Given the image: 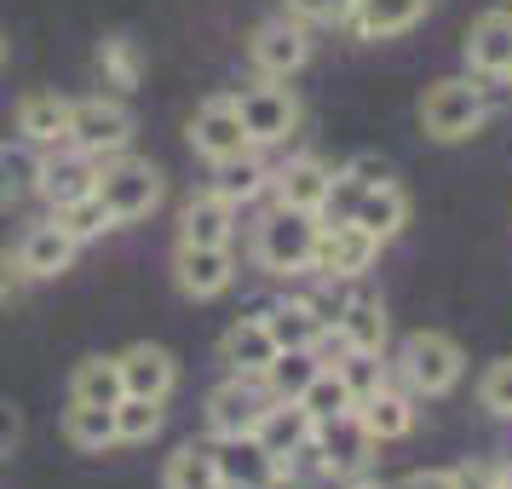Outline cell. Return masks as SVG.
I'll return each instance as SVG.
<instances>
[{"label":"cell","instance_id":"obj_9","mask_svg":"<svg viewBox=\"0 0 512 489\" xmlns=\"http://www.w3.org/2000/svg\"><path fill=\"white\" fill-rule=\"evenodd\" d=\"M248 58H254V70L265 75V81H288V75L305 70V58H311V35H305L300 18H271V24L254 29Z\"/></svg>","mask_w":512,"mask_h":489},{"label":"cell","instance_id":"obj_33","mask_svg":"<svg viewBox=\"0 0 512 489\" xmlns=\"http://www.w3.org/2000/svg\"><path fill=\"white\" fill-rule=\"evenodd\" d=\"M35 190H41V150L35 144L0 150V202H24Z\"/></svg>","mask_w":512,"mask_h":489},{"label":"cell","instance_id":"obj_27","mask_svg":"<svg viewBox=\"0 0 512 489\" xmlns=\"http://www.w3.org/2000/svg\"><path fill=\"white\" fill-rule=\"evenodd\" d=\"M351 225H363L374 242H392V236L409 225V196H403L397 185L363 190V202H357V213H351Z\"/></svg>","mask_w":512,"mask_h":489},{"label":"cell","instance_id":"obj_36","mask_svg":"<svg viewBox=\"0 0 512 489\" xmlns=\"http://www.w3.org/2000/svg\"><path fill=\"white\" fill-rule=\"evenodd\" d=\"M52 225H58V231H70L75 242H93V236L116 231V219H110V208H104L98 196H75V202H58V208H52Z\"/></svg>","mask_w":512,"mask_h":489},{"label":"cell","instance_id":"obj_41","mask_svg":"<svg viewBox=\"0 0 512 489\" xmlns=\"http://www.w3.org/2000/svg\"><path fill=\"white\" fill-rule=\"evenodd\" d=\"M346 6L351 0H288V12H294L300 24H340Z\"/></svg>","mask_w":512,"mask_h":489},{"label":"cell","instance_id":"obj_18","mask_svg":"<svg viewBox=\"0 0 512 489\" xmlns=\"http://www.w3.org/2000/svg\"><path fill=\"white\" fill-rule=\"evenodd\" d=\"M236 236V208L219 196V190H202L185 202V219H179V242H196V248H231Z\"/></svg>","mask_w":512,"mask_h":489},{"label":"cell","instance_id":"obj_22","mask_svg":"<svg viewBox=\"0 0 512 489\" xmlns=\"http://www.w3.org/2000/svg\"><path fill=\"white\" fill-rule=\"evenodd\" d=\"M98 167H104V162L81 156V150L41 156V196H47L52 208H58V202H75V196H93V190H98Z\"/></svg>","mask_w":512,"mask_h":489},{"label":"cell","instance_id":"obj_31","mask_svg":"<svg viewBox=\"0 0 512 489\" xmlns=\"http://www.w3.org/2000/svg\"><path fill=\"white\" fill-rule=\"evenodd\" d=\"M64 438L81 449V455H104L116 443V409H98V403H70L64 415Z\"/></svg>","mask_w":512,"mask_h":489},{"label":"cell","instance_id":"obj_16","mask_svg":"<svg viewBox=\"0 0 512 489\" xmlns=\"http://www.w3.org/2000/svg\"><path fill=\"white\" fill-rule=\"evenodd\" d=\"M271 357H277V340H271V328L259 323V317H242V323L225 328V340H219V363L242 380H259V374L271 369Z\"/></svg>","mask_w":512,"mask_h":489},{"label":"cell","instance_id":"obj_1","mask_svg":"<svg viewBox=\"0 0 512 489\" xmlns=\"http://www.w3.org/2000/svg\"><path fill=\"white\" fill-rule=\"evenodd\" d=\"M317 231H323L317 213H300V208H282L277 202V208L254 225L259 271H271V277H300V271H311V259H317Z\"/></svg>","mask_w":512,"mask_h":489},{"label":"cell","instance_id":"obj_19","mask_svg":"<svg viewBox=\"0 0 512 489\" xmlns=\"http://www.w3.org/2000/svg\"><path fill=\"white\" fill-rule=\"evenodd\" d=\"M18 133L35 150H58L70 139V98L58 93H24L18 98Z\"/></svg>","mask_w":512,"mask_h":489},{"label":"cell","instance_id":"obj_12","mask_svg":"<svg viewBox=\"0 0 512 489\" xmlns=\"http://www.w3.org/2000/svg\"><path fill=\"white\" fill-rule=\"evenodd\" d=\"M265 403H271V397L259 392V380L231 374V380L213 386V397H208V432L213 438H242V432H254V420H259Z\"/></svg>","mask_w":512,"mask_h":489},{"label":"cell","instance_id":"obj_34","mask_svg":"<svg viewBox=\"0 0 512 489\" xmlns=\"http://www.w3.org/2000/svg\"><path fill=\"white\" fill-rule=\"evenodd\" d=\"M317 369H323V363H317V351H277V357H271V369L259 374V386H265V397H300Z\"/></svg>","mask_w":512,"mask_h":489},{"label":"cell","instance_id":"obj_49","mask_svg":"<svg viewBox=\"0 0 512 489\" xmlns=\"http://www.w3.org/2000/svg\"><path fill=\"white\" fill-rule=\"evenodd\" d=\"M0 64H6V35H0Z\"/></svg>","mask_w":512,"mask_h":489},{"label":"cell","instance_id":"obj_17","mask_svg":"<svg viewBox=\"0 0 512 489\" xmlns=\"http://www.w3.org/2000/svg\"><path fill=\"white\" fill-rule=\"evenodd\" d=\"M213 461H219V478L225 489H259L265 478H277L282 466L265 455V443L254 432H242V438H219L213 443Z\"/></svg>","mask_w":512,"mask_h":489},{"label":"cell","instance_id":"obj_5","mask_svg":"<svg viewBox=\"0 0 512 489\" xmlns=\"http://www.w3.org/2000/svg\"><path fill=\"white\" fill-rule=\"evenodd\" d=\"M484 116H489L484 87H472V81H438V87H426V98H420V127L443 144L472 139L484 127Z\"/></svg>","mask_w":512,"mask_h":489},{"label":"cell","instance_id":"obj_23","mask_svg":"<svg viewBox=\"0 0 512 489\" xmlns=\"http://www.w3.org/2000/svg\"><path fill=\"white\" fill-rule=\"evenodd\" d=\"M259 323L271 328L277 351H317V340H323V328H328L311 300H277Z\"/></svg>","mask_w":512,"mask_h":489},{"label":"cell","instance_id":"obj_2","mask_svg":"<svg viewBox=\"0 0 512 489\" xmlns=\"http://www.w3.org/2000/svg\"><path fill=\"white\" fill-rule=\"evenodd\" d=\"M98 202L110 208L116 225H133V219H150L162 208V167L139 162V156H110L98 167Z\"/></svg>","mask_w":512,"mask_h":489},{"label":"cell","instance_id":"obj_37","mask_svg":"<svg viewBox=\"0 0 512 489\" xmlns=\"http://www.w3.org/2000/svg\"><path fill=\"white\" fill-rule=\"evenodd\" d=\"M162 397H121L116 403V443H150L162 432Z\"/></svg>","mask_w":512,"mask_h":489},{"label":"cell","instance_id":"obj_20","mask_svg":"<svg viewBox=\"0 0 512 489\" xmlns=\"http://www.w3.org/2000/svg\"><path fill=\"white\" fill-rule=\"evenodd\" d=\"M75 242L70 231H58V225H35V231H24V242H18V271L24 277H35V282H47V277H58V271H70V259H75Z\"/></svg>","mask_w":512,"mask_h":489},{"label":"cell","instance_id":"obj_21","mask_svg":"<svg viewBox=\"0 0 512 489\" xmlns=\"http://www.w3.org/2000/svg\"><path fill=\"white\" fill-rule=\"evenodd\" d=\"M328 173L323 162H311V156H294V162H282L277 173H271V190H277L282 208H300V213H323L328 202Z\"/></svg>","mask_w":512,"mask_h":489},{"label":"cell","instance_id":"obj_28","mask_svg":"<svg viewBox=\"0 0 512 489\" xmlns=\"http://www.w3.org/2000/svg\"><path fill=\"white\" fill-rule=\"evenodd\" d=\"M231 208H242V202H254L259 190H271V167L259 162L254 150H242V156H225V162H213V185Z\"/></svg>","mask_w":512,"mask_h":489},{"label":"cell","instance_id":"obj_11","mask_svg":"<svg viewBox=\"0 0 512 489\" xmlns=\"http://www.w3.org/2000/svg\"><path fill=\"white\" fill-rule=\"evenodd\" d=\"M369 449L374 438L363 432L357 409L351 415H334V420H317V438H311V455L323 461L328 478H346V472H363L369 466Z\"/></svg>","mask_w":512,"mask_h":489},{"label":"cell","instance_id":"obj_45","mask_svg":"<svg viewBox=\"0 0 512 489\" xmlns=\"http://www.w3.org/2000/svg\"><path fill=\"white\" fill-rule=\"evenodd\" d=\"M397 489H461V484H455V472H449V466H426V472H409Z\"/></svg>","mask_w":512,"mask_h":489},{"label":"cell","instance_id":"obj_14","mask_svg":"<svg viewBox=\"0 0 512 489\" xmlns=\"http://www.w3.org/2000/svg\"><path fill=\"white\" fill-rule=\"evenodd\" d=\"M121 369V386H127V397H162L173 392V380H179V363H173V351L150 346V340H139V346H127L116 357Z\"/></svg>","mask_w":512,"mask_h":489},{"label":"cell","instance_id":"obj_42","mask_svg":"<svg viewBox=\"0 0 512 489\" xmlns=\"http://www.w3.org/2000/svg\"><path fill=\"white\" fill-rule=\"evenodd\" d=\"M455 484L461 489H501V466L495 461H466V466H455Z\"/></svg>","mask_w":512,"mask_h":489},{"label":"cell","instance_id":"obj_32","mask_svg":"<svg viewBox=\"0 0 512 489\" xmlns=\"http://www.w3.org/2000/svg\"><path fill=\"white\" fill-rule=\"evenodd\" d=\"M98 75H104V87L133 93V87H139V75H144L139 41H127V35H104V41H98Z\"/></svg>","mask_w":512,"mask_h":489},{"label":"cell","instance_id":"obj_10","mask_svg":"<svg viewBox=\"0 0 512 489\" xmlns=\"http://www.w3.org/2000/svg\"><path fill=\"white\" fill-rule=\"evenodd\" d=\"M190 150L202 156V162H225V156H242V150H254L248 133H242V116H236V98H208L196 116H190Z\"/></svg>","mask_w":512,"mask_h":489},{"label":"cell","instance_id":"obj_44","mask_svg":"<svg viewBox=\"0 0 512 489\" xmlns=\"http://www.w3.org/2000/svg\"><path fill=\"white\" fill-rule=\"evenodd\" d=\"M346 173L357 179V185H369V190H374V185H392V167L380 162V156H357V162H351Z\"/></svg>","mask_w":512,"mask_h":489},{"label":"cell","instance_id":"obj_47","mask_svg":"<svg viewBox=\"0 0 512 489\" xmlns=\"http://www.w3.org/2000/svg\"><path fill=\"white\" fill-rule=\"evenodd\" d=\"M259 489H300V484H294L288 472H277V478H265V484H259Z\"/></svg>","mask_w":512,"mask_h":489},{"label":"cell","instance_id":"obj_25","mask_svg":"<svg viewBox=\"0 0 512 489\" xmlns=\"http://www.w3.org/2000/svg\"><path fill=\"white\" fill-rule=\"evenodd\" d=\"M334 334H340V346L346 351H386V311H380V300H369V294H357V300L340 305V317H334Z\"/></svg>","mask_w":512,"mask_h":489},{"label":"cell","instance_id":"obj_43","mask_svg":"<svg viewBox=\"0 0 512 489\" xmlns=\"http://www.w3.org/2000/svg\"><path fill=\"white\" fill-rule=\"evenodd\" d=\"M18 443H24V415H18V409H12V403L0 397V461H6V455H12Z\"/></svg>","mask_w":512,"mask_h":489},{"label":"cell","instance_id":"obj_13","mask_svg":"<svg viewBox=\"0 0 512 489\" xmlns=\"http://www.w3.org/2000/svg\"><path fill=\"white\" fill-rule=\"evenodd\" d=\"M173 271H179V288H185L190 300H213V294H225V288L236 282V259H231V248H196V242H179Z\"/></svg>","mask_w":512,"mask_h":489},{"label":"cell","instance_id":"obj_39","mask_svg":"<svg viewBox=\"0 0 512 489\" xmlns=\"http://www.w3.org/2000/svg\"><path fill=\"white\" fill-rule=\"evenodd\" d=\"M478 403H484L489 415L512 420V357H501V363H489L484 369V380H478Z\"/></svg>","mask_w":512,"mask_h":489},{"label":"cell","instance_id":"obj_15","mask_svg":"<svg viewBox=\"0 0 512 489\" xmlns=\"http://www.w3.org/2000/svg\"><path fill=\"white\" fill-rule=\"evenodd\" d=\"M432 0H351L346 24L363 35V41H392V35H409V29L426 18Z\"/></svg>","mask_w":512,"mask_h":489},{"label":"cell","instance_id":"obj_30","mask_svg":"<svg viewBox=\"0 0 512 489\" xmlns=\"http://www.w3.org/2000/svg\"><path fill=\"white\" fill-rule=\"evenodd\" d=\"M162 489H225L219 461H213L208 443H185V449H173L167 466H162Z\"/></svg>","mask_w":512,"mask_h":489},{"label":"cell","instance_id":"obj_35","mask_svg":"<svg viewBox=\"0 0 512 489\" xmlns=\"http://www.w3.org/2000/svg\"><path fill=\"white\" fill-rule=\"evenodd\" d=\"M300 403H305L311 420H334V415H351V409H357V397L346 392V380H340L334 363H323V369L311 374V386L300 392Z\"/></svg>","mask_w":512,"mask_h":489},{"label":"cell","instance_id":"obj_46","mask_svg":"<svg viewBox=\"0 0 512 489\" xmlns=\"http://www.w3.org/2000/svg\"><path fill=\"white\" fill-rule=\"evenodd\" d=\"M24 282V271H18V259L12 254H0V300H12V288Z\"/></svg>","mask_w":512,"mask_h":489},{"label":"cell","instance_id":"obj_51","mask_svg":"<svg viewBox=\"0 0 512 489\" xmlns=\"http://www.w3.org/2000/svg\"><path fill=\"white\" fill-rule=\"evenodd\" d=\"M501 81H507V87H512V70H507V75H501Z\"/></svg>","mask_w":512,"mask_h":489},{"label":"cell","instance_id":"obj_40","mask_svg":"<svg viewBox=\"0 0 512 489\" xmlns=\"http://www.w3.org/2000/svg\"><path fill=\"white\" fill-rule=\"evenodd\" d=\"M363 190H369V185H357L351 173H334V179H328V202H323V213H317V219H323V225L351 219V213H357V202H363Z\"/></svg>","mask_w":512,"mask_h":489},{"label":"cell","instance_id":"obj_29","mask_svg":"<svg viewBox=\"0 0 512 489\" xmlns=\"http://www.w3.org/2000/svg\"><path fill=\"white\" fill-rule=\"evenodd\" d=\"M127 386H121V369L116 357H87V363H75L70 374V403H98V409H116Z\"/></svg>","mask_w":512,"mask_h":489},{"label":"cell","instance_id":"obj_8","mask_svg":"<svg viewBox=\"0 0 512 489\" xmlns=\"http://www.w3.org/2000/svg\"><path fill=\"white\" fill-rule=\"evenodd\" d=\"M254 438L265 443V455L277 466H288L294 455H311V438H317V420L305 415L300 397H271L254 420Z\"/></svg>","mask_w":512,"mask_h":489},{"label":"cell","instance_id":"obj_3","mask_svg":"<svg viewBox=\"0 0 512 489\" xmlns=\"http://www.w3.org/2000/svg\"><path fill=\"white\" fill-rule=\"evenodd\" d=\"M403 380L415 386L420 397H443V392H455L461 386V374H466V351L449 340V334H438V328H420V334H409L403 340Z\"/></svg>","mask_w":512,"mask_h":489},{"label":"cell","instance_id":"obj_4","mask_svg":"<svg viewBox=\"0 0 512 489\" xmlns=\"http://www.w3.org/2000/svg\"><path fill=\"white\" fill-rule=\"evenodd\" d=\"M70 150H81V156H93V162H104V156H121L127 144H133V116H127V104L121 98H75L70 104Z\"/></svg>","mask_w":512,"mask_h":489},{"label":"cell","instance_id":"obj_24","mask_svg":"<svg viewBox=\"0 0 512 489\" xmlns=\"http://www.w3.org/2000/svg\"><path fill=\"white\" fill-rule=\"evenodd\" d=\"M466 64L478 75H507L512 70V12H489L466 35Z\"/></svg>","mask_w":512,"mask_h":489},{"label":"cell","instance_id":"obj_7","mask_svg":"<svg viewBox=\"0 0 512 489\" xmlns=\"http://www.w3.org/2000/svg\"><path fill=\"white\" fill-rule=\"evenodd\" d=\"M374 254H380V242H374L363 225L334 219V225L317 231V259H311V271L328 277V282H351V277H363V271L374 265Z\"/></svg>","mask_w":512,"mask_h":489},{"label":"cell","instance_id":"obj_38","mask_svg":"<svg viewBox=\"0 0 512 489\" xmlns=\"http://www.w3.org/2000/svg\"><path fill=\"white\" fill-rule=\"evenodd\" d=\"M340 380H346V392L363 403V397H374L380 386H386V369H380V351H340Z\"/></svg>","mask_w":512,"mask_h":489},{"label":"cell","instance_id":"obj_50","mask_svg":"<svg viewBox=\"0 0 512 489\" xmlns=\"http://www.w3.org/2000/svg\"><path fill=\"white\" fill-rule=\"evenodd\" d=\"M351 489H380V484H351Z\"/></svg>","mask_w":512,"mask_h":489},{"label":"cell","instance_id":"obj_48","mask_svg":"<svg viewBox=\"0 0 512 489\" xmlns=\"http://www.w3.org/2000/svg\"><path fill=\"white\" fill-rule=\"evenodd\" d=\"M501 489H512V466H501Z\"/></svg>","mask_w":512,"mask_h":489},{"label":"cell","instance_id":"obj_6","mask_svg":"<svg viewBox=\"0 0 512 489\" xmlns=\"http://www.w3.org/2000/svg\"><path fill=\"white\" fill-rule=\"evenodd\" d=\"M236 116H242L248 144H282V139H294V127H300V98L288 87H277V81H265V87H248L236 98Z\"/></svg>","mask_w":512,"mask_h":489},{"label":"cell","instance_id":"obj_26","mask_svg":"<svg viewBox=\"0 0 512 489\" xmlns=\"http://www.w3.org/2000/svg\"><path fill=\"white\" fill-rule=\"evenodd\" d=\"M357 420H363V432H369L374 443H397L415 432V409H409V397L392 392V386H380L374 397H363L357 403Z\"/></svg>","mask_w":512,"mask_h":489}]
</instances>
